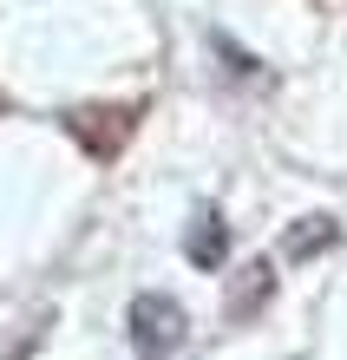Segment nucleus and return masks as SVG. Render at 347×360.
Returning <instances> with one entry per match:
<instances>
[{
  "label": "nucleus",
  "mask_w": 347,
  "mask_h": 360,
  "mask_svg": "<svg viewBox=\"0 0 347 360\" xmlns=\"http://www.w3.org/2000/svg\"><path fill=\"white\" fill-rule=\"evenodd\" d=\"M132 347L138 360H170L184 347V308L170 295H138L132 302Z\"/></svg>",
  "instance_id": "1"
},
{
  "label": "nucleus",
  "mask_w": 347,
  "mask_h": 360,
  "mask_svg": "<svg viewBox=\"0 0 347 360\" xmlns=\"http://www.w3.org/2000/svg\"><path fill=\"white\" fill-rule=\"evenodd\" d=\"M203 229H197V236H190V262H216V256H223V229H216V217H197Z\"/></svg>",
  "instance_id": "2"
}]
</instances>
